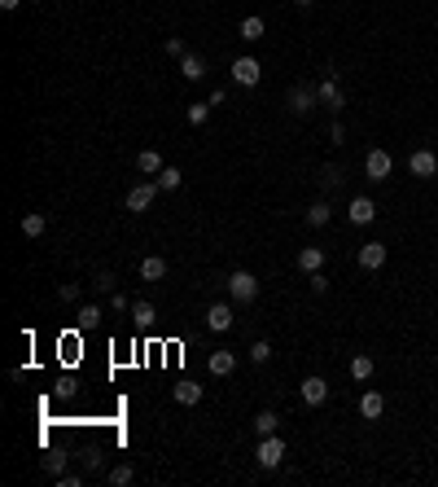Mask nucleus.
I'll list each match as a JSON object with an SVG mask.
<instances>
[{"instance_id": "39448f33", "label": "nucleus", "mask_w": 438, "mask_h": 487, "mask_svg": "<svg viewBox=\"0 0 438 487\" xmlns=\"http://www.w3.org/2000/svg\"><path fill=\"white\" fill-rule=\"evenodd\" d=\"M408 171L416 176V181H430V176H438V154L434 150H412L408 154Z\"/></svg>"}, {"instance_id": "ddd939ff", "label": "nucleus", "mask_w": 438, "mask_h": 487, "mask_svg": "<svg viewBox=\"0 0 438 487\" xmlns=\"http://www.w3.org/2000/svg\"><path fill=\"white\" fill-rule=\"evenodd\" d=\"M381 413H386V395H381V391H364V395H360V417L377 421Z\"/></svg>"}, {"instance_id": "f704fd0d", "label": "nucleus", "mask_w": 438, "mask_h": 487, "mask_svg": "<svg viewBox=\"0 0 438 487\" xmlns=\"http://www.w3.org/2000/svg\"><path fill=\"white\" fill-rule=\"evenodd\" d=\"M57 295H61V303H75L79 299V285H57Z\"/></svg>"}, {"instance_id": "b1692460", "label": "nucleus", "mask_w": 438, "mask_h": 487, "mask_svg": "<svg viewBox=\"0 0 438 487\" xmlns=\"http://www.w3.org/2000/svg\"><path fill=\"white\" fill-rule=\"evenodd\" d=\"M154 316H158V312H154V303H145V299H136V303H132V320L140 325V330H149Z\"/></svg>"}, {"instance_id": "4468645a", "label": "nucleus", "mask_w": 438, "mask_h": 487, "mask_svg": "<svg viewBox=\"0 0 438 487\" xmlns=\"http://www.w3.org/2000/svg\"><path fill=\"white\" fill-rule=\"evenodd\" d=\"M180 75L189 79V84L206 79V57H198V53H184V57H180Z\"/></svg>"}, {"instance_id": "4be33fe9", "label": "nucleus", "mask_w": 438, "mask_h": 487, "mask_svg": "<svg viewBox=\"0 0 438 487\" xmlns=\"http://www.w3.org/2000/svg\"><path fill=\"white\" fill-rule=\"evenodd\" d=\"M180 181H184V176H180V167H162V171L154 176V185H158L162 193H171V189H180Z\"/></svg>"}, {"instance_id": "5701e85b", "label": "nucleus", "mask_w": 438, "mask_h": 487, "mask_svg": "<svg viewBox=\"0 0 438 487\" xmlns=\"http://www.w3.org/2000/svg\"><path fill=\"white\" fill-rule=\"evenodd\" d=\"M136 171H140V176H158V171H162V158H158L154 150H140V154H136Z\"/></svg>"}, {"instance_id": "f257e3e1", "label": "nucleus", "mask_w": 438, "mask_h": 487, "mask_svg": "<svg viewBox=\"0 0 438 487\" xmlns=\"http://www.w3.org/2000/svg\"><path fill=\"white\" fill-rule=\"evenodd\" d=\"M228 299L233 303H254L258 299V277H254V272H246V268L233 272V277H228Z\"/></svg>"}, {"instance_id": "4c0bfd02", "label": "nucleus", "mask_w": 438, "mask_h": 487, "mask_svg": "<svg viewBox=\"0 0 438 487\" xmlns=\"http://www.w3.org/2000/svg\"><path fill=\"white\" fill-rule=\"evenodd\" d=\"M18 5H22V0H0V9H5V13H9V9H18Z\"/></svg>"}, {"instance_id": "f03ea898", "label": "nucleus", "mask_w": 438, "mask_h": 487, "mask_svg": "<svg viewBox=\"0 0 438 487\" xmlns=\"http://www.w3.org/2000/svg\"><path fill=\"white\" fill-rule=\"evenodd\" d=\"M254 461L263 465V470H277L285 461V439L281 435H258V452H254Z\"/></svg>"}, {"instance_id": "aec40b11", "label": "nucleus", "mask_w": 438, "mask_h": 487, "mask_svg": "<svg viewBox=\"0 0 438 487\" xmlns=\"http://www.w3.org/2000/svg\"><path fill=\"white\" fill-rule=\"evenodd\" d=\"M263 18H258V13H250V18H241V40L246 44H254V40H263Z\"/></svg>"}, {"instance_id": "9d476101", "label": "nucleus", "mask_w": 438, "mask_h": 487, "mask_svg": "<svg viewBox=\"0 0 438 487\" xmlns=\"http://www.w3.org/2000/svg\"><path fill=\"white\" fill-rule=\"evenodd\" d=\"M346 216H351V224H360V229H364V224H372V220H377V202H372V198H364V193H360V198H351Z\"/></svg>"}, {"instance_id": "423d86ee", "label": "nucleus", "mask_w": 438, "mask_h": 487, "mask_svg": "<svg viewBox=\"0 0 438 487\" xmlns=\"http://www.w3.org/2000/svg\"><path fill=\"white\" fill-rule=\"evenodd\" d=\"M258 79H263V66H258V57H237V62H233V84L254 88Z\"/></svg>"}, {"instance_id": "c9c22d12", "label": "nucleus", "mask_w": 438, "mask_h": 487, "mask_svg": "<svg viewBox=\"0 0 438 487\" xmlns=\"http://www.w3.org/2000/svg\"><path fill=\"white\" fill-rule=\"evenodd\" d=\"M96 316H101V307H96V303H92V307H84V312H79V320H84V325H96Z\"/></svg>"}, {"instance_id": "a878e982", "label": "nucleus", "mask_w": 438, "mask_h": 487, "mask_svg": "<svg viewBox=\"0 0 438 487\" xmlns=\"http://www.w3.org/2000/svg\"><path fill=\"white\" fill-rule=\"evenodd\" d=\"M277 426H281V417H277V413H272V409L254 417V430H258V435H277Z\"/></svg>"}, {"instance_id": "e433bc0d", "label": "nucleus", "mask_w": 438, "mask_h": 487, "mask_svg": "<svg viewBox=\"0 0 438 487\" xmlns=\"http://www.w3.org/2000/svg\"><path fill=\"white\" fill-rule=\"evenodd\" d=\"M289 5H294V9H312L316 0H289Z\"/></svg>"}, {"instance_id": "1a4fd4ad", "label": "nucleus", "mask_w": 438, "mask_h": 487, "mask_svg": "<svg viewBox=\"0 0 438 487\" xmlns=\"http://www.w3.org/2000/svg\"><path fill=\"white\" fill-rule=\"evenodd\" d=\"M324 400H329V382L316 378V373H312V378H302V404H307V409H320Z\"/></svg>"}, {"instance_id": "2eb2a0df", "label": "nucleus", "mask_w": 438, "mask_h": 487, "mask_svg": "<svg viewBox=\"0 0 438 487\" xmlns=\"http://www.w3.org/2000/svg\"><path fill=\"white\" fill-rule=\"evenodd\" d=\"M298 268L307 272V277H312V272H320V268H324V250H320V246H302V250H298Z\"/></svg>"}, {"instance_id": "a211bd4d", "label": "nucleus", "mask_w": 438, "mask_h": 487, "mask_svg": "<svg viewBox=\"0 0 438 487\" xmlns=\"http://www.w3.org/2000/svg\"><path fill=\"white\" fill-rule=\"evenodd\" d=\"M167 277V259H158V255H149L140 264V281H162Z\"/></svg>"}, {"instance_id": "2f4dec72", "label": "nucleus", "mask_w": 438, "mask_h": 487, "mask_svg": "<svg viewBox=\"0 0 438 487\" xmlns=\"http://www.w3.org/2000/svg\"><path fill=\"white\" fill-rule=\"evenodd\" d=\"M337 181H342V171H337V167H324V171H320V185H324V189H337Z\"/></svg>"}, {"instance_id": "7ed1b4c3", "label": "nucleus", "mask_w": 438, "mask_h": 487, "mask_svg": "<svg viewBox=\"0 0 438 487\" xmlns=\"http://www.w3.org/2000/svg\"><path fill=\"white\" fill-rule=\"evenodd\" d=\"M158 185L154 181H140V185H132V189H127V211H132V216H145V211H149L154 206V198H158Z\"/></svg>"}, {"instance_id": "72a5a7b5", "label": "nucleus", "mask_w": 438, "mask_h": 487, "mask_svg": "<svg viewBox=\"0 0 438 487\" xmlns=\"http://www.w3.org/2000/svg\"><path fill=\"white\" fill-rule=\"evenodd\" d=\"M57 487H84V474H57Z\"/></svg>"}, {"instance_id": "20e7f679", "label": "nucleus", "mask_w": 438, "mask_h": 487, "mask_svg": "<svg viewBox=\"0 0 438 487\" xmlns=\"http://www.w3.org/2000/svg\"><path fill=\"white\" fill-rule=\"evenodd\" d=\"M390 171H395V158L386 154V150H368V158H364V176L368 181H390Z\"/></svg>"}, {"instance_id": "cd10ccee", "label": "nucleus", "mask_w": 438, "mask_h": 487, "mask_svg": "<svg viewBox=\"0 0 438 487\" xmlns=\"http://www.w3.org/2000/svg\"><path fill=\"white\" fill-rule=\"evenodd\" d=\"M132 479H136V470H132V465H115V470H110V483H115V487H127Z\"/></svg>"}, {"instance_id": "9b49d317", "label": "nucleus", "mask_w": 438, "mask_h": 487, "mask_svg": "<svg viewBox=\"0 0 438 487\" xmlns=\"http://www.w3.org/2000/svg\"><path fill=\"white\" fill-rule=\"evenodd\" d=\"M386 255H390V250H386L381 241H364V246H360V255H355V259H360V268H364V272H377V268L386 264Z\"/></svg>"}, {"instance_id": "c756f323", "label": "nucleus", "mask_w": 438, "mask_h": 487, "mask_svg": "<svg viewBox=\"0 0 438 487\" xmlns=\"http://www.w3.org/2000/svg\"><path fill=\"white\" fill-rule=\"evenodd\" d=\"M44 470H48V474H66V457H57V452H48V457H44Z\"/></svg>"}, {"instance_id": "dca6fc26", "label": "nucleus", "mask_w": 438, "mask_h": 487, "mask_svg": "<svg viewBox=\"0 0 438 487\" xmlns=\"http://www.w3.org/2000/svg\"><path fill=\"white\" fill-rule=\"evenodd\" d=\"M44 229H48L44 211H27V216H22V237H44Z\"/></svg>"}, {"instance_id": "7c9ffc66", "label": "nucleus", "mask_w": 438, "mask_h": 487, "mask_svg": "<svg viewBox=\"0 0 438 487\" xmlns=\"http://www.w3.org/2000/svg\"><path fill=\"white\" fill-rule=\"evenodd\" d=\"M184 53H189V48H184V40H180V36H167V57H175V62H180Z\"/></svg>"}, {"instance_id": "473e14b6", "label": "nucleus", "mask_w": 438, "mask_h": 487, "mask_svg": "<svg viewBox=\"0 0 438 487\" xmlns=\"http://www.w3.org/2000/svg\"><path fill=\"white\" fill-rule=\"evenodd\" d=\"M307 281H312V290H316V295H324V290H329V277H324V268H320V272H312Z\"/></svg>"}, {"instance_id": "58836bf2", "label": "nucleus", "mask_w": 438, "mask_h": 487, "mask_svg": "<svg viewBox=\"0 0 438 487\" xmlns=\"http://www.w3.org/2000/svg\"><path fill=\"white\" fill-rule=\"evenodd\" d=\"M31 5H36V0H31Z\"/></svg>"}, {"instance_id": "f8f14e48", "label": "nucleus", "mask_w": 438, "mask_h": 487, "mask_svg": "<svg viewBox=\"0 0 438 487\" xmlns=\"http://www.w3.org/2000/svg\"><path fill=\"white\" fill-rule=\"evenodd\" d=\"M206 325H210L215 334L233 330V303H210V307H206Z\"/></svg>"}, {"instance_id": "6ab92c4d", "label": "nucleus", "mask_w": 438, "mask_h": 487, "mask_svg": "<svg viewBox=\"0 0 438 487\" xmlns=\"http://www.w3.org/2000/svg\"><path fill=\"white\" fill-rule=\"evenodd\" d=\"M233 369H237V355L233 351H215V355H210V373H215V378H228Z\"/></svg>"}, {"instance_id": "393cba45", "label": "nucleus", "mask_w": 438, "mask_h": 487, "mask_svg": "<svg viewBox=\"0 0 438 487\" xmlns=\"http://www.w3.org/2000/svg\"><path fill=\"white\" fill-rule=\"evenodd\" d=\"M372 369H377V365H372V355H355V360H351V378L355 382H368Z\"/></svg>"}, {"instance_id": "c85d7f7f", "label": "nucleus", "mask_w": 438, "mask_h": 487, "mask_svg": "<svg viewBox=\"0 0 438 487\" xmlns=\"http://www.w3.org/2000/svg\"><path fill=\"white\" fill-rule=\"evenodd\" d=\"M206 119H210V101H206V106H202V101H193V106H189V123H193V127H202Z\"/></svg>"}, {"instance_id": "bb28decb", "label": "nucleus", "mask_w": 438, "mask_h": 487, "mask_svg": "<svg viewBox=\"0 0 438 487\" xmlns=\"http://www.w3.org/2000/svg\"><path fill=\"white\" fill-rule=\"evenodd\" d=\"M250 360H254V365H268V360H272V343H268V338H258V343L250 347Z\"/></svg>"}, {"instance_id": "412c9836", "label": "nucleus", "mask_w": 438, "mask_h": 487, "mask_svg": "<svg viewBox=\"0 0 438 487\" xmlns=\"http://www.w3.org/2000/svg\"><path fill=\"white\" fill-rule=\"evenodd\" d=\"M175 404H184V409L202 404V386L198 382H180V386H175Z\"/></svg>"}, {"instance_id": "0eeeda50", "label": "nucleus", "mask_w": 438, "mask_h": 487, "mask_svg": "<svg viewBox=\"0 0 438 487\" xmlns=\"http://www.w3.org/2000/svg\"><path fill=\"white\" fill-rule=\"evenodd\" d=\"M316 101H320V92L312 84H294L289 88V110H294V115H312Z\"/></svg>"}, {"instance_id": "6e6552de", "label": "nucleus", "mask_w": 438, "mask_h": 487, "mask_svg": "<svg viewBox=\"0 0 438 487\" xmlns=\"http://www.w3.org/2000/svg\"><path fill=\"white\" fill-rule=\"evenodd\" d=\"M316 92H320V101L333 110V115H342V106H346V97H342V88H337V79L333 75H324L320 84H316Z\"/></svg>"}, {"instance_id": "f3484780", "label": "nucleus", "mask_w": 438, "mask_h": 487, "mask_svg": "<svg viewBox=\"0 0 438 487\" xmlns=\"http://www.w3.org/2000/svg\"><path fill=\"white\" fill-rule=\"evenodd\" d=\"M329 220H333V206L324 202V198L307 206V224H312V229H324V224H329Z\"/></svg>"}]
</instances>
